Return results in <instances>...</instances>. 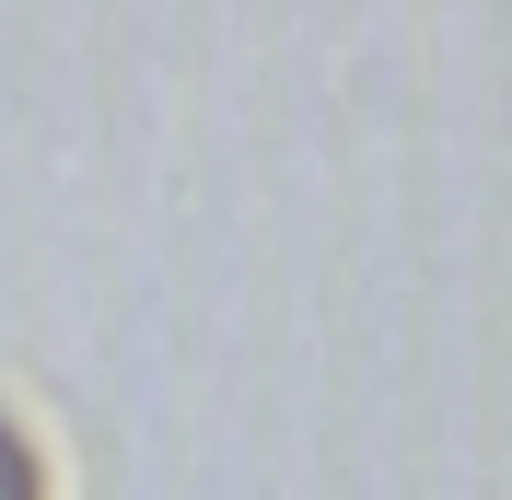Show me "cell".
Returning <instances> with one entry per match:
<instances>
[{
    "mask_svg": "<svg viewBox=\"0 0 512 500\" xmlns=\"http://www.w3.org/2000/svg\"><path fill=\"white\" fill-rule=\"evenodd\" d=\"M0 500H59V466H47V431L0 396Z\"/></svg>",
    "mask_w": 512,
    "mask_h": 500,
    "instance_id": "cell-1",
    "label": "cell"
}]
</instances>
